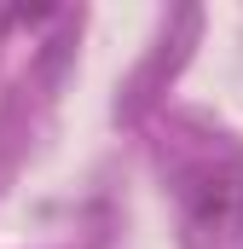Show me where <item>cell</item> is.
Returning a JSON list of instances; mask_svg holds the SVG:
<instances>
[{"instance_id":"obj_1","label":"cell","mask_w":243,"mask_h":249,"mask_svg":"<svg viewBox=\"0 0 243 249\" xmlns=\"http://www.w3.org/2000/svg\"><path fill=\"white\" fill-rule=\"evenodd\" d=\"M185 209H191V220H197L203 232L238 238L243 232V162H214V168L191 174Z\"/></svg>"}]
</instances>
